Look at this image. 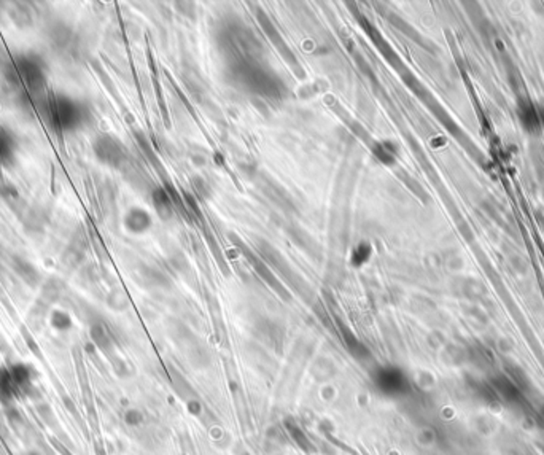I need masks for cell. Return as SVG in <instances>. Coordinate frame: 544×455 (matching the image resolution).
Segmentation results:
<instances>
[{
	"instance_id": "obj_7",
	"label": "cell",
	"mask_w": 544,
	"mask_h": 455,
	"mask_svg": "<svg viewBox=\"0 0 544 455\" xmlns=\"http://www.w3.org/2000/svg\"><path fill=\"white\" fill-rule=\"evenodd\" d=\"M13 137L11 134L5 131L3 128H0V166L8 162L11 158V153H13Z\"/></svg>"
},
{
	"instance_id": "obj_8",
	"label": "cell",
	"mask_w": 544,
	"mask_h": 455,
	"mask_svg": "<svg viewBox=\"0 0 544 455\" xmlns=\"http://www.w3.org/2000/svg\"><path fill=\"white\" fill-rule=\"evenodd\" d=\"M49 322H52L53 328L58 331H67L72 327V318L65 311H53Z\"/></svg>"
},
{
	"instance_id": "obj_3",
	"label": "cell",
	"mask_w": 544,
	"mask_h": 455,
	"mask_svg": "<svg viewBox=\"0 0 544 455\" xmlns=\"http://www.w3.org/2000/svg\"><path fill=\"white\" fill-rule=\"evenodd\" d=\"M8 373L11 382H13L16 395H31V393L36 390V385H33V369L29 367V364L24 363H13L10 364Z\"/></svg>"
},
{
	"instance_id": "obj_5",
	"label": "cell",
	"mask_w": 544,
	"mask_h": 455,
	"mask_svg": "<svg viewBox=\"0 0 544 455\" xmlns=\"http://www.w3.org/2000/svg\"><path fill=\"white\" fill-rule=\"evenodd\" d=\"M11 266H13L15 272L18 274L27 285L37 286L40 284V272H38L27 260H22L20 256H13L11 258Z\"/></svg>"
},
{
	"instance_id": "obj_2",
	"label": "cell",
	"mask_w": 544,
	"mask_h": 455,
	"mask_svg": "<svg viewBox=\"0 0 544 455\" xmlns=\"http://www.w3.org/2000/svg\"><path fill=\"white\" fill-rule=\"evenodd\" d=\"M15 69L21 83H26V88L29 89V91L38 93L40 89L45 88L47 77H45L42 65L38 64V61H36V58H27V56H24V58L18 59Z\"/></svg>"
},
{
	"instance_id": "obj_4",
	"label": "cell",
	"mask_w": 544,
	"mask_h": 455,
	"mask_svg": "<svg viewBox=\"0 0 544 455\" xmlns=\"http://www.w3.org/2000/svg\"><path fill=\"white\" fill-rule=\"evenodd\" d=\"M94 151L98 153L99 160L109 162V164H116L121 158V147L110 137L99 139L98 142L94 144Z\"/></svg>"
},
{
	"instance_id": "obj_6",
	"label": "cell",
	"mask_w": 544,
	"mask_h": 455,
	"mask_svg": "<svg viewBox=\"0 0 544 455\" xmlns=\"http://www.w3.org/2000/svg\"><path fill=\"white\" fill-rule=\"evenodd\" d=\"M15 398H18V395H16L15 385L13 382H11L8 368L0 367V403L5 404V406H8Z\"/></svg>"
},
{
	"instance_id": "obj_1",
	"label": "cell",
	"mask_w": 544,
	"mask_h": 455,
	"mask_svg": "<svg viewBox=\"0 0 544 455\" xmlns=\"http://www.w3.org/2000/svg\"><path fill=\"white\" fill-rule=\"evenodd\" d=\"M42 114L48 125L61 134L75 131L83 125V118H85V110L81 109L80 104L63 94L48 95L43 104Z\"/></svg>"
}]
</instances>
